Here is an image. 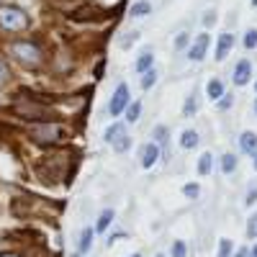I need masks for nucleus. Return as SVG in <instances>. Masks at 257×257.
Returning <instances> with one entry per match:
<instances>
[{"label": "nucleus", "instance_id": "1", "mask_svg": "<svg viewBox=\"0 0 257 257\" xmlns=\"http://www.w3.org/2000/svg\"><path fill=\"white\" fill-rule=\"evenodd\" d=\"M26 93L24 95V103H16V111L21 118H31V121H39V123H52L57 118V113L52 108H47V105H41L36 95H31V90H21Z\"/></svg>", "mask_w": 257, "mask_h": 257}, {"label": "nucleus", "instance_id": "2", "mask_svg": "<svg viewBox=\"0 0 257 257\" xmlns=\"http://www.w3.org/2000/svg\"><path fill=\"white\" fill-rule=\"evenodd\" d=\"M31 18L26 16V11H21L16 6H0V29L3 31H24L29 29Z\"/></svg>", "mask_w": 257, "mask_h": 257}, {"label": "nucleus", "instance_id": "3", "mask_svg": "<svg viewBox=\"0 0 257 257\" xmlns=\"http://www.w3.org/2000/svg\"><path fill=\"white\" fill-rule=\"evenodd\" d=\"M11 54L21 64H26V67H36V64H41V59H44V52H41L34 41H16V44H11Z\"/></svg>", "mask_w": 257, "mask_h": 257}, {"label": "nucleus", "instance_id": "4", "mask_svg": "<svg viewBox=\"0 0 257 257\" xmlns=\"http://www.w3.org/2000/svg\"><path fill=\"white\" fill-rule=\"evenodd\" d=\"M29 137L36 142V144H57L59 139H62V128L57 126V123H36L31 132H29Z\"/></svg>", "mask_w": 257, "mask_h": 257}, {"label": "nucleus", "instance_id": "5", "mask_svg": "<svg viewBox=\"0 0 257 257\" xmlns=\"http://www.w3.org/2000/svg\"><path fill=\"white\" fill-rule=\"evenodd\" d=\"M128 103H132L128 85H126V82H118L116 90H113V95H111V103H108V113H111V116H121V113L128 108Z\"/></svg>", "mask_w": 257, "mask_h": 257}, {"label": "nucleus", "instance_id": "6", "mask_svg": "<svg viewBox=\"0 0 257 257\" xmlns=\"http://www.w3.org/2000/svg\"><path fill=\"white\" fill-rule=\"evenodd\" d=\"M208 47H211V34H208V31L198 34L196 41H193V47L188 49V59H190V62H201V59L206 57Z\"/></svg>", "mask_w": 257, "mask_h": 257}, {"label": "nucleus", "instance_id": "7", "mask_svg": "<svg viewBox=\"0 0 257 257\" xmlns=\"http://www.w3.org/2000/svg\"><path fill=\"white\" fill-rule=\"evenodd\" d=\"M252 80V62L249 59H239L234 64V75H231V82L237 85V88H244V85Z\"/></svg>", "mask_w": 257, "mask_h": 257}, {"label": "nucleus", "instance_id": "8", "mask_svg": "<svg viewBox=\"0 0 257 257\" xmlns=\"http://www.w3.org/2000/svg\"><path fill=\"white\" fill-rule=\"evenodd\" d=\"M231 47H234V34L224 31V34L219 36V41H216V52H213V57H216L219 62L226 59V54L231 52Z\"/></svg>", "mask_w": 257, "mask_h": 257}, {"label": "nucleus", "instance_id": "9", "mask_svg": "<svg viewBox=\"0 0 257 257\" xmlns=\"http://www.w3.org/2000/svg\"><path fill=\"white\" fill-rule=\"evenodd\" d=\"M157 160H160V147H157V144H144V147H142V157H139L142 167L149 170Z\"/></svg>", "mask_w": 257, "mask_h": 257}, {"label": "nucleus", "instance_id": "10", "mask_svg": "<svg viewBox=\"0 0 257 257\" xmlns=\"http://www.w3.org/2000/svg\"><path fill=\"white\" fill-rule=\"evenodd\" d=\"M239 149H242L244 155L254 157V155H257V134H254V132H244V134L239 137Z\"/></svg>", "mask_w": 257, "mask_h": 257}, {"label": "nucleus", "instance_id": "11", "mask_svg": "<svg viewBox=\"0 0 257 257\" xmlns=\"http://www.w3.org/2000/svg\"><path fill=\"white\" fill-rule=\"evenodd\" d=\"M198 142H201V137H198L196 128H185V132L180 134V147L183 149H196Z\"/></svg>", "mask_w": 257, "mask_h": 257}, {"label": "nucleus", "instance_id": "12", "mask_svg": "<svg viewBox=\"0 0 257 257\" xmlns=\"http://www.w3.org/2000/svg\"><path fill=\"white\" fill-rule=\"evenodd\" d=\"M152 64H155V54H152V49H144V52L139 54V59H137V72L144 75L147 70H152Z\"/></svg>", "mask_w": 257, "mask_h": 257}, {"label": "nucleus", "instance_id": "13", "mask_svg": "<svg viewBox=\"0 0 257 257\" xmlns=\"http://www.w3.org/2000/svg\"><path fill=\"white\" fill-rule=\"evenodd\" d=\"M113 216L116 213L111 211V208H105V211H100V216H98V221H95V229L93 231H98V234H103L105 229L111 226V221H113Z\"/></svg>", "mask_w": 257, "mask_h": 257}, {"label": "nucleus", "instance_id": "14", "mask_svg": "<svg viewBox=\"0 0 257 257\" xmlns=\"http://www.w3.org/2000/svg\"><path fill=\"white\" fill-rule=\"evenodd\" d=\"M93 229H82V234H80V242H77V254H85V252H90V247H93Z\"/></svg>", "mask_w": 257, "mask_h": 257}, {"label": "nucleus", "instance_id": "15", "mask_svg": "<svg viewBox=\"0 0 257 257\" xmlns=\"http://www.w3.org/2000/svg\"><path fill=\"white\" fill-rule=\"evenodd\" d=\"M196 111H198V90H193L183 103V116H196Z\"/></svg>", "mask_w": 257, "mask_h": 257}, {"label": "nucleus", "instance_id": "16", "mask_svg": "<svg viewBox=\"0 0 257 257\" xmlns=\"http://www.w3.org/2000/svg\"><path fill=\"white\" fill-rule=\"evenodd\" d=\"M226 90H224V82L221 80H211L208 82V88H206V95L211 98V100H219L221 95H224Z\"/></svg>", "mask_w": 257, "mask_h": 257}, {"label": "nucleus", "instance_id": "17", "mask_svg": "<svg viewBox=\"0 0 257 257\" xmlns=\"http://www.w3.org/2000/svg\"><path fill=\"white\" fill-rule=\"evenodd\" d=\"M123 116H126L128 123L139 121V116H142V103H139V100H132V103H128V108L123 111Z\"/></svg>", "mask_w": 257, "mask_h": 257}, {"label": "nucleus", "instance_id": "18", "mask_svg": "<svg viewBox=\"0 0 257 257\" xmlns=\"http://www.w3.org/2000/svg\"><path fill=\"white\" fill-rule=\"evenodd\" d=\"M121 134H126V128H123V123H113V126H108L105 128V134H103V139L108 142V144H113Z\"/></svg>", "mask_w": 257, "mask_h": 257}, {"label": "nucleus", "instance_id": "19", "mask_svg": "<svg viewBox=\"0 0 257 257\" xmlns=\"http://www.w3.org/2000/svg\"><path fill=\"white\" fill-rule=\"evenodd\" d=\"M234 170H237V155H221V173L224 175H231Z\"/></svg>", "mask_w": 257, "mask_h": 257}, {"label": "nucleus", "instance_id": "20", "mask_svg": "<svg viewBox=\"0 0 257 257\" xmlns=\"http://www.w3.org/2000/svg\"><path fill=\"white\" fill-rule=\"evenodd\" d=\"M152 13V6H149V0H139V3L132 6V16L134 18H142V16H149Z\"/></svg>", "mask_w": 257, "mask_h": 257}, {"label": "nucleus", "instance_id": "21", "mask_svg": "<svg viewBox=\"0 0 257 257\" xmlns=\"http://www.w3.org/2000/svg\"><path fill=\"white\" fill-rule=\"evenodd\" d=\"M211 167H213V155H201L198 160V175H211Z\"/></svg>", "mask_w": 257, "mask_h": 257}, {"label": "nucleus", "instance_id": "22", "mask_svg": "<svg viewBox=\"0 0 257 257\" xmlns=\"http://www.w3.org/2000/svg\"><path fill=\"white\" fill-rule=\"evenodd\" d=\"M155 82H157V70L152 67V70H147V72L142 75V90H149Z\"/></svg>", "mask_w": 257, "mask_h": 257}, {"label": "nucleus", "instance_id": "23", "mask_svg": "<svg viewBox=\"0 0 257 257\" xmlns=\"http://www.w3.org/2000/svg\"><path fill=\"white\" fill-rule=\"evenodd\" d=\"M242 44H244V49H247V52L257 49V29H249V31L244 34V39H242Z\"/></svg>", "mask_w": 257, "mask_h": 257}, {"label": "nucleus", "instance_id": "24", "mask_svg": "<svg viewBox=\"0 0 257 257\" xmlns=\"http://www.w3.org/2000/svg\"><path fill=\"white\" fill-rule=\"evenodd\" d=\"M183 196L190 198V201L198 198V196H201V185H198V183H185V185H183Z\"/></svg>", "mask_w": 257, "mask_h": 257}, {"label": "nucleus", "instance_id": "25", "mask_svg": "<svg viewBox=\"0 0 257 257\" xmlns=\"http://www.w3.org/2000/svg\"><path fill=\"white\" fill-rule=\"evenodd\" d=\"M152 137H155V142L152 144H167V126H155L152 128Z\"/></svg>", "mask_w": 257, "mask_h": 257}, {"label": "nucleus", "instance_id": "26", "mask_svg": "<svg viewBox=\"0 0 257 257\" xmlns=\"http://www.w3.org/2000/svg\"><path fill=\"white\" fill-rule=\"evenodd\" d=\"M128 147H132V137H128V134H121V137L113 142V149H116V152H126Z\"/></svg>", "mask_w": 257, "mask_h": 257}, {"label": "nucleus", "instance_id": "27", "mask_svg": "<svg viewBox=\"0 0 257 257\" xmlns=\"http://www.w3.org/2000/svg\"><path fill=\"white\" fill-rule=\"evenodd\" d=\"M173 257H188V247H185V242H173Z\"/></svg>", "mask_w": 257, "mask_h": 257}, {"label": "nucleus", "instance_id": "28", "mask_svg": "<svg viewBox=\"0 0 257 257\" xmlns=\"http://www.w3.org/2000/svg\"><path fill=\"white\" fill-rule=\"evenodd\" d=\"M247 237L257 239V213H252V216H249V224H247Z\"/></svg>", "mask_w": 257, "mask_h": 257}, {"label": "nucleus", "instance_id": "29", "mask_svg": "<svg viewBox=\"0 0 257 257\" xmlns=\"http://www.w3.org/2000/svg\"><path fill=\"white\" fill-rule=\"evenodd\" d=\"M219 257H231V242L229 239L219 242Z\"/></svg>", "mask_w": 257, "mask_h": 257}, {"label": "nucleus", "instance_id": "30", "mask_svg": "<svg viewBox=\"0 0 257 257\" xmlns=\"http://www.w3.org/2000/svg\"><path fill=\"white\" fill-rule=\"evenodd\" d=\"M231 103H234V95H221V98H219V108H221V111H226Z\"/></svg>", "mask_w": 257, "mask_h": 257}, {"label": "nucleus", "instance_id": "31", "mask_svg": "<svg viewBox=\"0 0 257 257\" xmlns=\"http://www.w3.org/2000/svg\"><path fill=\"white\" fill-rule=\"evenodd\" d=\"M254 201H257V185H254V188H249V193L244 196V203H247V206H252Z\"/></svg>", "mask_w": 257, "mask_h": 257}, {"label": "nucleus", "instance_id": "32", "mask_svg": "<svg viewBox=\"0 0 257 257\" xmlns=\"http://www.w3.org/2000/svg\"><path fill=\"white\" fill-rule=\"evenodd\" d=\"M8 82V67L3 64V59H0V85H6Z\"/></svg>", "mask_w": 257, "mask_h": 257}, {"label": "nucleus", "instance_id": "33", "mask_svg": "<svg viewBox=\"0 0 257 257\" xmlns=\"http://www.w3.org/2000/svg\"><path fill=\"white\" fill-rule=\"evenodd\" d=\"M185 44H188V34H180V36H178V41H175V47H178V49H183Z\"/></svg>", "mask_w": 257, "mask_h": 257}, {"label": "nucleus", "instance_id": "34", "mask_svg": "<svg viewBox=\"0 0 257 257\" xmlns=\"http://www.w3.org/2000/svg\"><path fill=\"white\" fill-rule=\"evenodd\" d=\"M234 257H252V254H249V249H247V247H242V249H239L237 254H234Z\"/></svg>", "mask_w": 257, "mask_h": 257}, {"label": "nucleus", "instance_id": "35", "mask_svg": "<svg viewBox=\"0 0 257 257\" xmlns=\"http://www.w3.org/2000/svg\"><path fill=\"white\" fill-rule=\"evenodd\" d=\"M0 257H18V254H13V252H6V254H0Z\"/></svg>", "mask_w": 257, "mask_h": 257}, {"label": "nucleus", "instance_id": "36", "mask_svg": "<svg viewBox=\"0 0 257 257\" xmlns=\"http://www.w3.org/2000/svg\"><path fill=\"white\" fill-rule=\"evenodd\" d=\"M249 254H252V257H257V244H254V249H249Z\"/></svg>", "mask_w": 257, "mask_h": 257}, {"label": "nucleus", "instance_id": "37", "mask_svg": "<svg viewBox=\"0 0 257 257\" xmlns=\"http://www.w3.org/2000/svg\"><path fill=\"white\" fill-rule=\"evenodd\" d=\"M128 257H142V254H139V252H134V254H128Z\"/></svg>", "mask_w": 257, "mask_h": 257}, {"label": "nucleus", "instance_id": "38", "mask_svg": "<svg viewBox=\"0 0 257 257\" xmlns=\"http://www.w3.org/2000/svg\"><path fill=\"white\" fill-rule=\"evenodd\" d=\"M254 116H257V100H254Z\"/></svg>", "mask_w": 257, "mask_h": 257}, {"label": "nucleus", "instance_id": "39", "mask_svg": "<svg viewBox=\"0 0 257 257\" xmlns=\"http://www.w3.org/2000/svg\"><path fill=\"white\" fill-rule=\"evenodd\" d=\"M254 170H257V155H254Z\"/></svg>", "mask_w": 257, "mask_h": 257}, {"label": "nucleus", "instance_id": "40", "mask_svg": "<svg viewBox=\"0 0 257 257\" xmlns=\"http://www.w3.org/2000/svg\"><path fill=\"white\" fill-rule=\"evenodd\" d=\"M252 6H257V0H252Z\"/></svg>", "mask_w": 257, "mask_h": 257}, {"label": "nucleus", "instance_id": "41", "mask_svg": "<svg viewBox=\"0 0 257 257\" xmlns=\"http://www.w3.org/2000/svg\"><path fill=\"white\" fill-rule=\"evenodd\" d=\"M72 257H82V254H72Z\"/></svg>", "mask_w": 257, "mask_h": 257}, {"label": "nucleus", "instance_id": "42", "mask_svg": "<svg viewBox=\"0 0 257 257\" xmlns=\"http://www.w3.org/2000/svg\"><path fill=\"white\" fill-rule=\"evenodd\" d=\"M254 90H257V82H254Z\"/></svg>", "mask_w": 257, "mask_h": 257}, {"label": "nucleus", "instance_id": "43", "mask_svg": "<svg viewBox=\"0 0 257 257\" xmlns=\"http://www.w3.org/2000/svg\"><path fill=\"white\" fill-rule=\"evenodd\" d=\"M157 257H162V254H157Z\"/></svg>", "mask_w": 257, "mask_h": 257}]
</instances>
